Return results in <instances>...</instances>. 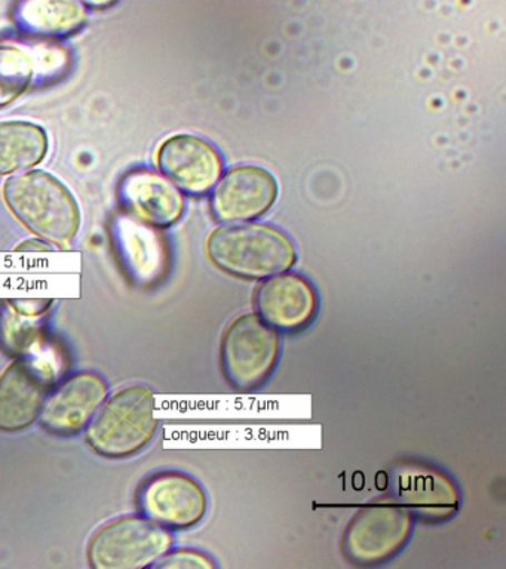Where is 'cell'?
Segmentation results:
<instances>
[{
  "mask_svg": "<svg viewBox=\"0 0 506 569\" xmlns=\"http://www.w3.org/2000/svg\"><path fill=\"white\" fill-rule=\"evenodd\" d=\"M3 199L26 229L54 247H69L77 238L81 211L68 187L51 173H14L3 184Z\"/></svg>",
  "mask_w": 506,
  "mask_h": 569,
  "instance_id": "obj_1",
  "label": "cell"
},
{
  "mask_svg": "<svg viewBox=\"0 0 506 569\" xmlns=\"http://www.w3.org/2000/svg\"><path fill=\"white\" fill-rule=\"evenodd\" d=\"M207 252L212 264L244 279H268L296 262L291 240L265 224L219 227L207 240Z\"/></svg>",
  "mask_w": 506,
  "mask_h": 569,
  "instance_id": "obj_2",
  "label": "cell"
},
{
  "mask_svg": "<svg viewBox=\"0 0 506 569\" xmlns=\"http://www.w3.org/2000/svg\"><path fill=\"white\" fill-rule=\"evenodd\" d=\"M158 421L155 395L146 386H128L110 396L87 426L88 447L99 456H135L152 440Z\"/></svg>",
  "mask_w": 506,
  "mask_h": 569,
  "instance_id": "obj_3",
  "label": "cell"
},
{
  "mask_svg": "<svg viewBox=\"0 0 506 569\" xmlns=\"http://www.w3.org/2000/svg\"><path fill=\"white\" fill-rule=\"evenodd\" d=\"M279 333L257 313L239 316L226 329L220 347L221 371L234 389H257L278 362Z\"/></svg>",
  "mask_w": 506,
  "mask_h": 569,
  "instance_id": "obj_4",
  "label": "cell"
},
{
  "mask_svg": "<svg viewBox=\"0 0 506 569\" xmlns=\"http://www.w3.org/2000/svg\"><path fill=\"white\" fill-rule=\"evenodd\" d=\"M171 546L167 528L146 516H126L95 533L88 546V560L95 569H140L152 567Z\"/></svg>",
  "mask_w": 506,
  "mask_h": 569,
  "instance_id": "obj_5",
  "label": "cell"
},
{
  "mask_svg": "<svg viewBox=\"0 0 506 569\" xmlns=\"http://www.w3.org/2000/svg\"><path fill=\"white\" fill-rule=\"evenodd\" d=\"M413 516L401 502L363 507L345 529L341 550L350 562L370 567L385 562L406 546Z\"/></svg>",
  "mask_w": 506,
  "mask_h": 569,
  "instance_id": "obj_6",
  "label": "cell"
},
{
  "mask_svg": "<svg viewBox=\"0 0 506 569\" xmlns=\"http://www.w3.org/2000/svg\"><path fill=\"white\" fill-rule=\"evenodd\" d=\"M56 372L47 359L19 356L0 376V430L14 433L41 417L54 389Z\"/></svg>",
  "mask_w": 506,
  "mask_h": 569,
  "instance_id": "obj_7",
  "label": "cell"
},
{
  "mask_svg": "<svg viewBox=\"0 0 506 569\" xmlns=\"http://www.w3.org/2000/svg\"><path fill=\"white\" fill-rule=\"evenodd\" d=\"M140 507L146 518L163 528L188 529L206 516L208 498L192 476L163 471L145 485Z\"/></svg>",
  "mask_w": 506,
  "mask_h": 569,
  "instance_id": "obj_8",
  "label": "cell"
},
{
  "mask_svg": "<svg viewBox=\"0 0 506 569\" xmlns=\"http://www.w3.org/2000/svg\"><path fill=\"white\" fill-rule=\"evenodd\" d=\"M108 393V385L97 373H75L51 391L39 420L48 433L70 438L90 425Z\"/></svg>",
  "mask_w": 506,
  "mask_h": 569,
  "instance_id": "obj_9",
  "label": "cell"
},
{
  "mask_svg": "<svg viewBox=\"0 0 506 569\" xmlns=\"http://www.w3.org/2000/svg\"><path fill=\"white\" fill-rule=\"evenodd\" d=\"M257 315L278 332H297L317 313L312 284L295 273L270 276L256 291Z\"/></svg>",
  "mask_w": 506,
  "mask_h": 569,
  "instance_id": "obj_10",
  "label": "cell"
},
{
  "mask_svg": "<svg viewBox=\"0 0 506 569\" xmlns=\"http://www.w3.org/2000/svg\"><path fill=\"white\" fill-rule=\"evenodd\" d=\"M118 198L128 216L155 229L175 224L185 209L183 196L175 182L149 169L128 172L119 182Z\"/></svg>",
  "mask_w": 506,
  "mask_h": 569,
  "instance_id": "obj_11",
  "label": "cell"
},
{
  "mask_svg": "<svg viewBox=\"0 0 506 569\" xmlns=\"http://www.w3.org/2000/svg\"><path fill=\"white\" fill-rule=\"evenodd\" d=\"M115 252L132 282H158L167 267V247L155 227L118 213L110 224Z\"/></svg>",
  "mask_w": 506,
  "mask_h": 569,
  "instance_id": "obj_12",
  "label": "cell"
},
{
  "mask_svg": "<svg viewBox=\"0 0 506 569\" xmlns=\"http://www.w3.org/2000/svg\"><path fill=\"white\" fill-rule=\"evenodd\" d=\"M158 167L163 176L189 194H204L215 186L221 160L215 147L194 136H176L158 150Z\"/></svg>",
  "mask_w": 506,
  "mask_h": 569,
  "instance_id": "obj_13",
  "label": "cell"
},
{
  "mask_svg": "<svg viewBox=\"0 0 506 569\" xmlns=\"http://www.w3.org/2000/svg\"><path fill=\"white\" fill-rule=\"evenodd\" d=\"M278 186L265 169L241 167L226 173L212 193L211 209L220 221H247L268 211Z\"/></svg>",
  "mask_w": 506,
  "mask_h": 569,
  "instance_id": "obj_14",
  "label": "cell"
},
{
  "mask_svg": "<svg viewBox=\"0 0 506 569\" xmlns=\"http://www.w3.org/2000/svg\"><path fill=\"white\" fill-rule=\"evenodd\" d=\"M398 493L411 516L424 520L450 518L459 509V492L446 475L428 467H408L399 475Z\"/></svg>",
  "mask_w": 506,
  "mask_h": 569,
  "instance_id": "obj_15",
  "label": "cell"
},
{
  "mask_svg": "<svg viewBox=\"0 0 506 569\" xmlns=\"http://www.w3.org/2000/svg\"><path fill=\"white\" fill-rule=\"evenodd\" d=\"M12 21L23 34L65 39L86 27L88 9L79 0H17Z\"/></svg>",
  "mask_w": 506,
  "mask_h": 569,
  "instance_id": "obj_16",
  "label": "cell"
},
{
  "mask_svg": "<svg viewBox=\"0 0 506 569\" xmlns=\"http://www.w3.org/2000/svg\"><path fill=\"white\" fill-rule=\"evenodd\" d=\"M47 151L48 136L43 128L23 120L0 122V176L37 167Z\"/></svg>",
  "mask_w": 506,
  "mask_h": 569,
  "instance_id": "obj_17",
  "label": "cell"
},
{
  "mask_svg": "<svg viewBox=\"0 0 506 569\" xmlns=\"http://www.w3.org/2000/svg\"><path fill=\"white\" fill-rule=\"evenodd\" d=\"M37 78V61L28 49L0 44V109L28 91Z\"/></svg>",
  "mask_w": 506,
  "mask_h": 569,
  "instance_id": "obj_18",
  "label": "cell"
},
{
  "mask_svg": "<svg viewBox=\"0 0 506 569\" xmlns=\"http://www.w3.org/2000/svg\"><path fill=\"white\" fill-rule=\"evenodd\" d=\"M46 318L21 315L6 302V307L0 310V347L16 358L24 356L39 340Z\"/></svg>",
  "mask_w": 506,
  "mask_h": 569,
  "instance_id": "obj_19",
  "label": "cell"
},
{
  "mask_svg": "<svg viewBox=\"0 0 506 569\" xmlns=\"http://www.w3.org/2000/svg\"><path fill=\"white\" fill-rule=\"evenodd\" d=\"M159 569H212L216 563L210 556L192 549L168 550L152 565Z\"/></svg>",
  "mask_w": 506,
  "mask_h": 569,
  "instance_id": "obj_20",
  "label": "cell"
},
{
  "mask_svg": "<svg viewBox=\"0 0 506 569\" xmlns=\"http://www.w3.org/2000/svg\"><path fill=\"white\" fill-rule=\"evenodd\" d=\"M6 302L19 313L30 316V318H46L52 306L50 298H16V300Z\"/></svg>",
  "mask_w": 506,
  "mask_h": 569,
  "instance_id": "obj_21",
  "label": "cell"
},
{
  "mask_svg": "<svg viewBox=\"0 0 506 569\" xmlns=\"http://www.w3.org/2000/svg\"><path fill=\"white\" fill-rule=\"evenodd\" d=\"M16 251H23V252L54 251V244H51L50 242H47V240H43L41 238L29 239V240H24V242H21L19 244V247L16 248Z\"/></svg>",
  "mask_w": 506,
  "mask_h": 569,
  "instance_id": "obj_22",
  "label": "cell"
},
{
  "mask_svg": "<svg viewBox=\"0 0 506 569\" xmlns=\"http://www.w3.org/2000/svg\"><path fill=\"white\" fill-rule=\"evenodd\" d=\"M87 9H92V11H105L110 7H113L118 0H79Z\"/></svg>",
  "mask_w": 506,
  "mask_h": 569,
  "instance_id": "obj_23",
  "label": "cell"
}]
</instances>
